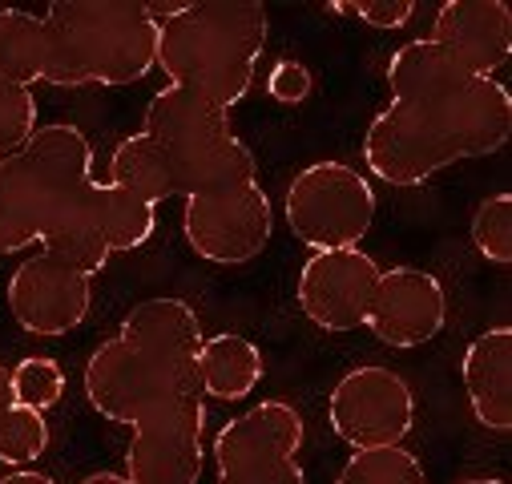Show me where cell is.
<instances>
[{"instance_id":"1","label":"cell","mask_w":512,"mask_h":484,"mask_svg":"<svg viewBox=\"0 0 512 484\" xmlns=\"http://www.w3.org/2000/svg\"><path fill=\"white\" fill-rule=\"evenodd\" d=\"M512 97L496 77H468L424 97H400L371 117L363 162L392 186H420L440 170L504 150Z\"/></svg>"},{"instance_id":"2","label":"cell","mask_w":512,"mask_h":484,"mask_svg":"<svg viewBox=\"0 0 512 484\" xmlns=\"http://www.w3.org/2000/svg\"><path fill=\"white\" fill-rule=\"evenodd\" d=\"M41 21V81L57 89L134 85L158 69V25L134 0H57Z\"/></svg>"},{"instance_id":"3","label":"cell","mask_w":512,"mask_h":484,"mask_svg":"<svg viewBox=\"0 0 512 484\" xmlns=\"http://www.w3.org/2000/svg\"><path fill=\"white\" fill-rule=\"evenodd\" d=\"M267 49V9L254 0H202L158 29V69L170 85H190L218 109H234Z\"/></svg>"},{"instance_id":"4","label":"cell","mask_w":512,"mask_h":484,"mask_svg":"<svg viewBox=\"0 0 512 484\" xmlns=\"http://www.w3.org/2000/svg\"><path fill=\"white\" fill-rule=\"evenodd\" d=\"M291 234L311 251L359 247L375 222V190L347 162H311L287 186Z\"/></svg>"},{"instance_id":"5","label":"cell","mask_w":512,"mask_h":484,"mask_svg":"<svg viewBox=\"0 0 512 484\" xmlns=\"http://www.w3.org/2000/svg\"><path fill=\"white\" fill-rule=\"evenodd\" d=\"M327 424L347 448L404 444L416 424V396L400 372L383 363H359L331 388Z\"/></svg>"},{"instance_id":"6","label":"cell","mask_w":512,"mask_h":484,"mask_svg":"<svg viewBox=\"0 0 512 484\" xmlns=\"http://www.w3.org/2000/svg\"><path fill=\"white\" fill-rule=\"evenodd\" d=\"M271 230H275V210L259 182L186 198L182 234L190 251L214 267H242L259 259L271 242Z\"/></svg>"},{"instance_id":"7","label":"cell","mask_w":512,"mask_h":484,"mask_svg":"<svg viewBox=\"0 0 512 484\" xmlns=\"http://www.w3.org/2000/svg\"><path fill=\"white\" fill-rule=\"evenodd\" d=\"M206 404L202 396H178L142 424L125 448V476L134 484H198L206 448Z\"/></svg>"},{"instance_id":"8","label":"cell","mask_w":512,"mask_h":484,"mask_svg":"<svg viewBox=\"0 0 512 484\" xmlns=\"http://www.w3.org/2000/svg\"><path fill=\"white\" fill-rule=\"evenodd\" d=\"M85 396L93 404V412L109 424H125V428H134L142 424L146 416H154L158 408H166L170 400L178 396H190V392H178L154 363L130 347L121 335L105 339L89 363H85Z\"/></svg>"},{"instance_id":"9","label":"cell","mask_w":512,"mask_h":484,"mask_svg":"<svg viewBox=\"0 0 512 484\" xmlns=\"http://www.w3.org/2000/svg\"><path fill=\"white\" fill-rule=\"evenodd\" d=\"M379 287V263L359 251H315L295 283L299 311L319 327V331H355L367 323L371 299Z\"/></svg>"},{"instance_id":"10","label":"cell","mask_w":512,"mask_h":484,"mask_svg":"<svg viewBox=\"0 0 512 484\" xmlns=\"http://www.w3.org/2000/svg\"><path fill=\"white\" fill-rule=\"evenodd\" d=\"M89 307H93L89 275L45 251L37 259H25L9 279V311L29 335H45V339L69 335L89 319Z\"/></svg>"},{"instance_id":"11","label":"cell","mask_w":512,"mask_h":484,"mask_svg":"<svg viewBox=\"0 0 512 484\" xmlns=\"http://www.w3.org/2000/svg\"><path fill=\"white\" fill-rule=\"evenodd\" d=\"M448 323V295L432 271L420 267H392L379 271V287L367 311V331L388 347H424Z\"/></svg>"},{"instance_id":"12","label":"cell","mask_w":512,"mask_h":484,"mask_svg":"<svg viewBox=\"0 0 512 484\" xmlns=\"http://www.w3.org/2000/svg\"><path fill=\"white\" fill-rule=\"evenodd\" d=\"M130 347H138L154 368L190 396H202L198 355H202V319L186 299H146L121 319L117 331Z\"/></svg>"},{"instance_id":"13","label":"cell","mask_w":512,"mask_h":484,"mask_svg":"<svg viewBox=\"0 0 512 484\" xmlns=\"http://www.w3.org/2000/svg\"><path fill=\"white\" fill-rule=\"evenodd\" d=\"M303 440H307V424L299 408L287 400H263L214 436V464L218 472H230L263 460H299Z\"/></svg>"},{"instance_id":"14","label":"cell","mask_w":512,"mask_h":484,"mask_svg":"<svg viewBox=\"0 0 512 484\" xmlns=\"http://www.w3.org/2000/svg\"><path fill=\"white\" fill-rule=\"evenodd\" d=\"M432 41L452 49L476 77H492L512 53V13L504 0H452L432 21Z\"/></svg>"},{"instance_id":"15","label":"cell","mask_w":512,"mask_h":484,"mask_svg":"<svg viewBox=\"0 0 512 484\" xmlns=\"http://www.w3.org/2000/svg\"><path fill=\"white\" fill-rule=\"evenodd\" d=\"M464 396L472 416L488 432L512 428V327H492L476 335L460 363Z\"/></svg>"},{"instance_id":"16","label":"cell","mask_w":512,"mask_h":484,"mask_svg":"<svg viewBox=\"0 0 512 484\" xmlns=\"http://www.w3.org/2000/svg\"><path fill=\"white\" fill-rule=\"evenodd\" d=\"M170 174H174V194L198 198V194H218V190L259 182V162H254L242 138L222 134V138L170 150Z\"/></svg>"},{"instance_id":"17","label":"cell","mask_w":512,"mask_h":484,"mask_svg":"<svg viewBox=\"0 0 512 484\" xmlns=\"http://www.w3.org/2000/svg\"><path fill=\"white\" fill-rule=\"evenodd\" d=\"M142 134L158 138L166 150H182V146H194V142H206V138H222V134H234V130H230V113L218 109L198 89L166 85L146 105Z\"/></svg>"},{"instance_id":"18","label":"cell","mask_w":512,"mask_h":484,"mask_svg":"<svg viewBox=\"0 0 512 484\" xmlns=\"http://www.w3.org/2000/svg\"><path fill=\"white\" fill-rule=\"evenodd\" d=\"M49 210L53 198L25 154L0 162V255H17L41 242Z\"/></svg>"},{"instance_id":"19","label":"cell","mask_w":512,"mask_h":484,"mask_svg":"<svg viewBox=\"0 0 512 484\" xmlns=\"http://www.w3.org/2000/svg\"><path fill=\"white\" fill-rule=\"evenodd\" d=\"M41 247H45V255L65 259L69 267L85 271L89 279L105 271L113 251L105 247L101 226L93 218V182L53 206V214L45 218V230H41Z\"/></svg>"},{"instance_id":"20","label":"cell","mask_w":512,"mask_h":484,"mask_svg":"<svg viewBox=\"0 0 512 484\" xmlns=\"http://www.w3.org/2000/svg\"><path fill=\"white\" fill-rule=\"evenodd\" d=\"M267 376V359L263 347L234 335V331H218L202 339V355H198V384L202 396L210 400H246Z\"/></svg>"},{"instance_id":"21","label":"cell","mask_w":512,"mask_h":484,"mask_svg":"<svg viewBox=\"0 0 512 484\" xmlns=\"http://www.w3.org/2000/svg\"><path fill=\"white\" fill-rule=\"evenodd\" d=\"M476 77L452 49H444L432 37L408 41L388 57V85H392V101L400 97H424L436 89H448L456 81Z\"/></svg>"},{"instance_id":"22","label":"cell","mask_w":512,"mask_h":484,"mask_svg":"<svg viewBox=\"0 0 512 484\" xmlns=\"http://www.w3.org/2000/svg\"><path fill=\"white\" fill-rule=\"evenodd\" d=\"M109 182L138 194L142 202L158 206L166 198H174V174H170V150L150 138V134H130L121 138L113 158H109Z\"/></svg>"},{"instance_id":"23","label":"cell","mask_w":512,"mask_h":484,"mask_svg":"<svg viewBox=\"0 0 512 484\" xmlns=\"http://www.w3.org/2000/svg\"><path fill=\"white\" fill-rule=\"evenodd\" d=\"M93 218L101 226L105 247L117 255V251H138L142 242H150L158 226V206L142 202L138 194L113 182H93Z\"/></svg>"},{"instance_id":"24","label":"cell","mask_w":512,"mask_h":484,"mask_svg":"<svg viewBox=\"0 0 512 484\" xmlns=\"http://www.w3.org/2000/svg\"><path fill=\"white\" fill-rule=\"evenodd\" d=\"M45 69V21L25 9H0V81L33 89Z\"/></svg>"},{"instance_id":"25","label":"cell","mask_w":512,"mask_h":484,"mask_svg":"<svg viewBox=\"0 0 512 484\" xmlns=\"http://www.w3.org/2000/svg\"><path fill=\"white\" fill-rule=\"evenodd\" d=\"M335 484H428V472L416 452L404 444L388 448H355L351 460L339 468Z\"/></svg>"},{"instance_id":"26","label":"cell","mask_w":512,"mask_h":484,"mask_svg":"<svg viewBox=\"0 0 512 484\" xmlns=\"http://www.w3.org/2000/svg\"><path fill=\"white\" fill-rule=\"evenodd\" d=\"M49 452V420L41 408L9 404L0 412V464L29 468Z\"/></svg>"},{"instance_id":"27","label":"cell","mask_w":512,"mask_h":484,"mask_svg":"<svg viewBox=\"0 0 512 484\" xmlns=\"http://www.w3.org/2000/svg\"><path fill=\"white\" fill-rule=\"evenodd\" d=\"M468 230H472V247L488 263H496V267L512 263V194L484 198L472 210V226Z\"/></svg>"},{"instance_id":"28","label":"cell","mask_w":512,"mask_h":484,"mask_svg":"<svg viewBox=\"0 0 512 484\" xmlns=\"http://www.w3.org/2000/svg\"><path fill=\"white\" fill-rule=\"evenodd\" d=\"M13 396L17 404H29V408H41L49 412L53 404H61L65 396V372L61 363L49 359V355H29L13 368Z\"/></svg>"},{"instance_id":"29","label":"cell","mask_w":512,"mask_h":484,"mask_svg":"<svg viewBox=\"0 0 512 484\" xmlns=\"http://www.w3.org/2000/svg\"><path fill=\"white\" fill-rule=\"evenodd\" d=\"M37 134V97L25 85L0 81V158H13Z\"/></svg>"},{"instance_id":"30","label":"cell","mask_w":512,"mask_h":484,"mask_svg":"<svg viewBox=\"0 0 512 484\" xmlns=\"http://www.w3.org/2000/svg\"><path fill=\"white\" fill-rule=\"evenodd\" d=\"M331 9L343 13V17H355L367 29H379V33L404 29L412 21V13H416L412 0H363V5H331Z\"/></svg>"},{"instance_id":"31","label":"cell","mask_w":512,"mask_h":484,"mask_svg":"<svg viewBox=\"0 0 512 484\" xmlns=\"http://www.w3.org/2000/svg\"><path fill=\"white\" fill-rule=\"evenodd\" d=\"M218 484H307V476L299 460H263L218 472Z\"/></svg>"},{"instance_id":"32","label":"cell","mask_w":512,"mask_h":484,"mask_svg":"<svg viewBox=\"0 0 512 484\" xmlns=\"http://www.w3.org/2000/svg\"><path fill=\"white\" fill-rule=\"evenodd\" d=\"M311 85H315V77H311V69L303 61H279L271 69V77H267V93L279 105H303L311 97Z\"/></svg>"},{"instance_id":"33","label":"cell","mask_w":512,"mask_h":484,"mask_svg":"<svg viewBox=\"0 0 512 484\" xmlns=\"http://www.w3.org/2000/svg\"><path fill=\"white\" fill-rule=\"evenodd\" d=\"M0 484H57L49 472H37V468H17V472H9Z\"/></svg>"},{"instance_id":"34","label":"cell","mask_w":512,"mask_h":484,"mask_svg":"<svg viewBox=\"0 0 512 484\" xmlns=\"http://www.w3.org/2000/svg\"><path fill=\"white\" fill-rule=\"evenodd\" d=\"M9 404H17V396H13V372L0 363V412H5Z\"/></svg>"},{"instance_id":"35","label":"cell","mask_w":512,"mask_h":484,"mask_svg":"<svg viewBox=\"0 0 512 484\" xmlns=\"http://www.w3.org/2000/svg\"><path fill=\"white\" fill-rule=\"evenodd\" d=\"M77 484H134V480L125 476V472H93V476H85Z\"/></svg>"},{"instance_id":"36","label":"cell","mask_w":512,"mask_h":484,"mask_svg":"<svg viewBox=\"0 0 512 484\" xmlns=\"http://www.w3.org/2000/svg\"><path fill=\"white\" fill-rule=\"evenodd\" d=\"M460 484H508V480H500V476H472V480H460Z\"/></svg>"},{"instance_id":"37","label":"cell","mask_w":512,"mask_h":484,"mask_svg":"<svg viewBox=\"0 0 512 484\" xmlns=\"http://www.w3.org/2000/svg\"><path fill=\"white\" fill-rule=\"evenodd\" d=\"M0 162H5V158H0Z\"/></svg>"}]
</instances>
